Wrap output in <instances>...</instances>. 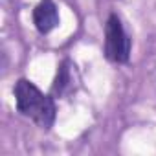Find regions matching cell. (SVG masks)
<instances>
[{
	"label": "cell",
	"mask_w": 156,
	"mask_h": 156,
	"mask_svg": "<svg viewBox=\"0 0 156 156\" xmlns=\"http://www.w3.org/2000/svg\"><path fill=\"white\" fill-rule=\"evenodd\" d=\"M15 105L17 110L37 123L41 129H50L55 121V103L50 96L42 94L31 81L19 79L15 85Z\"/></svg>",
	"instance_id": "cell-1"
},
{
	"label": "cell",
	"mask_w": 156,
	"mask_h": 156,
	"mask_svg": "<svg viewBox=\"0 0 156 156\" xmlns=\"http://www.w3.org/2000/svg\"><path fill=\"white\" fill-rule=\"evenodd\" d=\"M105 57L116 64H125L130 57V39L116 13H112L105 24Z\"/></svg>",
	"instance_id": "cell-2"
},
{
	"label": "cell",
	"mask_w": 156,
	"mask_h": 156,
	"mask_svg": "<svg viewBox=\"0 0 156 156\" xmlns=\"http://www.w3.org/2000/svg\"><path fill=\"white\" fill-rule=\"evenodd\" d=\"M33 24L39 33L46 35L59 24V11L53 0H41V4L33 9Z\"/></svg>",
	"instance_id": "cell-3"
},
{
	"label": "cell",
	"mask_w": 156,
	"mask_h": 156,
	"mask_svg": "<svg viewBox=\"0 0 156 156\" xmlns=\"http://www.w3.org/2000/svg\"><path fill=\"white\" fill-rule=\"evenodd\" d=\"M72 83V72H70V62L64 61L61 66H59V72H57V77H55V83H53V88L51 92L55 96H62L66 92V88L70 87Z\"/></svg>",
	"instance_id": "cell-4"
}]
</instances>
